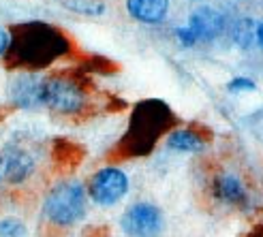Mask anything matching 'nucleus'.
Listing matches in <instances>:
<instances>
[{"instance_id": "obj_15", "label": "nucleus", "mask_w": 263, "mask_h": 237, "mask_svg": "<svg viewBox=\"0 0 263 237\" xmlns=\"http://www.w3.org/2000/svg\"><path fill=\"white\" fill-rule=\"evenodd\" d=\"M67 7L84 15H99L105 11V3H67Z\"/></svg>"}, {"instance_id": "obj_8", "label": "nucleus", "mask_w": 263, "mask_h": 237, "mask_svg": "<svg viewBox=\"0 0 263 237\" xmlns=\"http://www.w3.org/2000/svg\"><path fill=\"white\" fill-rule=\"evenodd\" d=\"M210 190H212L214 201H218L220 205L235 209L251 207V194H248L246 184L235 173H229V171L216 173L212 177V184H210Z\"/></svg>"}, {"instance_id": "obj_7", "label": "nucleus", "mask_w": 263, "mask_h": 237, "mask_svg": "<svg viewBox=\"0 0 263 237\" xmlns=\"http://www.w3.org/2000/svg\"><path fill=\"white\" fill-rule=\"evenodd\" d=\"M163 222L161 209L146 201L133 203L122 214V229L130 237H156L163 231Z\"/></svg>"}, {"instance_id": "obj_14", "label": "nucleus", "mask_w": 263, "mask_h": 237, "mask_svg": "<svg viewBox=\"0 0 263 237\" xmlns=\"http://www.w3.org/2000/svg\"><path fill=\"white\" fill-rule=\"evenodd\" d=\"M26 227L20 218H3L0 220V237H24Z\"/></svg>"}, {"instance_id": "obj_6", "label": "nucleus", "mask_w": 263, "mask_h": 237, "mask_svg": "<svg viewBox=\"0 0 263 237\" xmlns=\"http://www.w3.org/2000/svg\"><path fill=\"white\" fill-rule=\"evenodd\" d=\"M34 154L22 146H5L0 150V184L7 186H20L34 173Z\"/></svg>"}, {"instance_id": "obj_19", "label": "nucleus", "mask_w": 263, "mask_h": 237, "mask_svg": "<svg viewBox=\"0 0 263 237\" xmlns=\"http://www.w3.org/2000/svg\"><path fill=\"white\" fill-rule=\"evenodd\" d=\"M255 38H257V43L261 45V49H263V22L257 26V32H255Z\"/></svg>"}, {"instance_id": "obj_5", "label": "nucleus", "mask_w": 263, "mask_h": 237, "mask_svg": "<svg viewBox=\"0 0 263 237\" xmlns=\"http://www.w3.org/2000/svg\"><path fill=\"white\" fill-rule=\"evenodd\" d=\"M126 190H128V177L124 171L118 167L99 169L97 173L90 177V184H88L90 199L103 207L116 205L126 194Z\"/></svg>"}, {"instance_id": "obj_18", "label": "nucleus", "mask_w": 263, "mask_h": 237, "mask_svg": "<svg viewBox=\"0 0 263 237\" xmlns=\"http://www.w3.org/2000/svg\"><path fill=\"white\" fill-rule=\"evenodd\" d=\"M9 43H11V34L0 28V56H5L9 51Z\"/></svg>"}, {"instance_id": "obj_10", "label": "nucleus", "mask_w": 263, "mask_h": 237, "mask_svg": "<svg viewBox=\"0 0 263 237\" xmlns=\"http://www.w3.org/2000/svg\"><path fill=\"white\" fill-rule=\"evenodd\" d=\"M39 92H41V79L34 75H22L11 86V98L17 107L34 109V107H41Z\"/></svg>"}, {"instance_id": "obj_11", "label": "nucleus", "mask_w": 263, "mask_h": 237, "mask_svg": "<svg viewBox=\"0 0 263 237\" xmlns=\"http://www.w3.org/2000/svg\"><path fill=\"white\" fill-rule=\"evenodd\" d=\"M126 11L137 22L159 24L167 17L169 3H165V0H130V3H126Z\"/></svg>"}, {"instance_id": "obj_2", "label": "nucleus", "mask_w": 263, "mask_h": 237, "mask_svg": "<svg viewBox=\"0 0 263 237\" xmlns=\"http://www.w3.org/2000/svg\"><path fill=\"white\" fill-rule=\"evenodd\" d=\"M174 111L159 98L137 103L133 113H130L126 133L118 143V156L135 158L150 154L156 141L165 133H169V128L174 126Z\"/></svg>"}, {"instance_id": "obj_13", "label": "nucleus", "mask_w": 263, "mask_h": 237, "mask_svg": "<svg viewBox=\"0 0 263 237\" xmlns=\"http://www.w3.org/2000/svg\"><path fill=\"white\" fill-rule=\"evenodd\" d=\"M255 32H257V28H255V24L251 19H240L238 24H235L233 41L238 43L242 49H248L255 41Z\"/></svg>"}, {"instance_id": "obj_9", "label": "nucleus", "mask_w": 263, "mask_h": 237, "mask_svg": "<svg viewBox=\"0 0 263 237\" xmlns=\"http://www.w3.org/2000/svg\"><path fill=\"white\" fill-rule=\"evenodd\" d=\"M186 28L191 30L197 43L212 41V38H216L222 32V28H225V19H222L220 13H216L212 9H199L191 15Z\"/></svg>"}, {"instance_id": "obj_4", "label": "nucleus", "mask_w": 263, "mask_h": 237, "mask_svg": "<svg viewBox=\"0 0 263 237\" xmlns=\"http://www.w3.org/2000/svg\"><path fill=\"white\" fill-rule=\"evenodd\" d=\"M43 214L56 227H73L86 214V188L75 180L58 184L45 196Z\"/></svg>"}, {"instance_id": "obj_16", "label": "nucleus", "mask_w": 263, "mask_h": 237, "mask_svg": "<svg viewBox=\"0 0 263 237\" xmlns=\"http://www.w3.org/2000/svg\"><path fill=\"white\" fill-rule=\"evenodd\" d=\"M255 82L253 79H248V77H235L231 79V84H229V90L231 92H240V90H255Z\"/></svg>"}, {"instance_id": "obj_20", "label": "nucleus", "mask_w": 263, "mask_h": 237, "mask_svg": "<svg viewBox=\"0 0 263 237\" xmlns=\"http://www.w3.org/2000/svg\"><path fill=\"white\" fill-rule=\"evenodd\" d=\"M248 237H263V227H259V229H255L251 235H248Z\"/></svg>"}, {"instance_id": "obj_17", "label": "nucleus", "mask_w": 263, "mask_h": 237, "mask_svg": "<svg viewBox=\"0 0 263 237\" xmlns=\"http://www.w3.org/2000/svg\"><path fill=\"white\" fill-rule=\"evenodd\" d=\"M176 36H178V41H180L184 47H193V45H197L195 36L191 34L189 28H178V30H176Z\"/></svg>"}, {"instance_id": "obj_3", "label": "nucleus", "mask_w": 263, "mask_h": 237, "mask_svg": "<svg viewBox=\"0 0 263 237\" xmlns=\"http://www.w3.org/2000/svg\"><path fill=\"white\" fill-rule=\"evenodd\" d=\"M39 98H41V107H47L56 113L73 115L86 107L88 92L77 77L67 73H56L41 79Z\"/></svg>"}, {"instance_id": "obj_1", "label": "nucleus", "mask_w": 263, "mask_h": 237, "mask_svg": "<svg viewBox=\"0 0 263 237\" xmlns=\"http://www.w3.org/2000/svg\"><path fill=\"white\" fill-rule=\"evenodd\" d=\"M9 51L5 54L11 69L39 71L69 54L71 41L60 28L45 22H26L11 32Z\"/></svg>"}, {"instance_id": "obj_12", "label": "nucleus", "mask_w": 263, "mask_h": 237, "mask_svg": "<svg viewBox=\"0 0 263 237\" xmlns=\"http://www.w3.org/2000/svg\"><path fill=\"white\" fill-rule=\"evenodd\" d=\"M208 139L197 128H180L172 130L167 137V148L176 152H201L205 148Z\"/></svg>"}]
</instances>
